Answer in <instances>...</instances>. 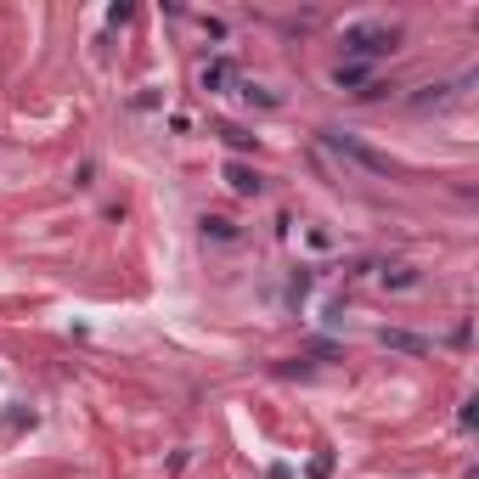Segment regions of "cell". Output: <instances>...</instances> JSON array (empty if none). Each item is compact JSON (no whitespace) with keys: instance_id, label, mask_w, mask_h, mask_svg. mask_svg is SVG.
Segmentation results:
<instances>
[{"instance_id":"6da1fadb","label":"cell","mask_w":479,"mask_h":479,"mask_svg":"<svg viewBox=\"0 0 479 479\" xmlns=\"http://www.w3.org/2000/svg\"><path fill=\"white\" fill-rule=\"evenodd\" d=\"M395 40H400V28L373 18V23H350L338 45H344V63H378V57L395 51Z\"/></svg>"},{"instance_id":"7a4b0ae2","label":"cell","mask_w":479,"mask_h":479,"mask_svg":"<svg viewBox=\"0 0 479 479\" xmlns=\"http://www.w3.org/2000/svg\"><path fill=\"white\" fill-rule=\"evenodd\" d=\"M321 135H328V147H333V152L355 158L361 169H373V175H390V158H383V152H373L367 142H355V135H344V130H321Z\"/></svg>"},{"instance_id":"3957f363","label":"cell","mask_w":479,"mask_h":479,"mask_svg":"<svg viewBox=\"0 0 479 479\" xmlns=\"http://www.w3.org/2000/svg\"><path fill=\"white\" fill-rule=\"evenodd\" d=\"M237 80H243V73H237V63H231V57H214V63H204V73H197V85H204L209 97H220V90H231Z\"/></svg>"},{"instance_id":"277c9868","label":"cell","mask_w":479,"mask_h":479,"mask_svg":"<svg viewBox=\"0 0 479 479\" xmlns=\"http://www.w3.org/2000/svg\"><path fill=\"white\" fill-rule=\"evenodd\" d=\"M378 344H383V350H400V355H429V338H417V333H406V328H383Z\"/></svg>"},{"instance_id":"5b68a950","label":"cell","mask_w":479,"mask_h":479,"mask_svg":"<svg viewBox=\"0 0 479 479\" xmlns=\"http://www.w3.org/2000/svg\"><path fill=\"white\" fill-rule=\"evenodd\" d=\"M226 181H231V192H243V197H259V187H266L249 164H226Z\"/></svg>"},{"instance_id":"8992f818","label":"cell","mask_w":479,"mask_h":479,"mask_svg":"<svg viewBox=\"0 0 479 479\" xmlns=\"http://www.w3.org/2000/svg\"><path fill=\"white\" fill-rule=\"evenodd\" d=\"M333 85L344 90V85H367V63H338L333 68Z\"/></svg>"},{"instance_id":"52a82bcc","label":"cell","mask_w":479,"mask_h":479,"mask_svg":"<svg viewBox=\"0 0 479 479\" xmlns=\"http://www.w3.org/2000/svg\"><path fill=\"white\" fill-rule=\"evenodd\" d=\"M220 135H226V147H237V152H249V147H254V135L243 130V125H220Z\"/></svg>"},{"instance_id":"ba28073f","label":"cell","mask_w":479,"mask_h":479,"mask_svg":"<svg viewBox=\"0 0 479 479\" xmlns=\"http://www.w3.org/2000/svg\"><path fill=\"white\" fill-rule=\"evenodd\" d=\"M383 282H395V288H412V282H417V271H412V266H395V276H383Z\"/></svg>"},{"instance_id":"9c48e42d","label":"cell","mask_w":479,"mask_h":479,"mask_svg":"<svg viewBox=\"0 0 479 479\" xmlns=\"http://www.w3.org/2000/svg\"><path fill=\"white\" fill-rule=\"evenodd\" d=\"M328 474H333V452H321V457L311 462V479H328Z\"/></svg>"},{"instance_id":"30bf717a","label":"cell","mask_w":479,"mask_h":479,"mask_svg":"<svg viewBox=\"0 0 479 479\" xmlns=\"http://www.w3.org/2000/svg\"><path fill=\"white\" fill-rule=\"evenodd\" d=\"M204 231H214L220 243H231V237H237V231H231V220H204Z\"/></svg>"},{"instance_id":"8fae6325","label":"cell","mask_w":479,"mask_h":479,"mask_svg":"<svg viewBox=\"0 0 479 479\" xmlns=\"http://www.w3.org/2000/svg\"><path fill=\"white\" fill-rule=\"evenodd\" d=\"M271 479H293V468H282V462H276V468H271Z\"/></svg>"}]
</instances>
